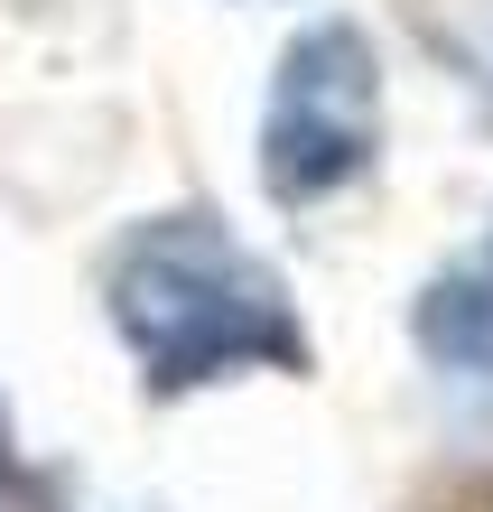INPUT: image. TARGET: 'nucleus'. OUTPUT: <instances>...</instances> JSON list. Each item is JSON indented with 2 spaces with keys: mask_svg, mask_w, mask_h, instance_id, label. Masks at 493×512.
I'll list each match as a JSON object with an SVG mask.
<instances>
[{
  "mask_svg": "<svg viewBox=\"0 0 493 512\" xmlns=\"http://www.w3.org/2000/svg\"><path fill=\"white\" fill-rule=\"evenodd\" d=\"M112 326L149 391H196L233 373H307L280 270L242 252L214 215H159L112 261Z\"/></svg>",
  "mask_w": 493,
  "mask_h": 512,
  "instance_id": "nucleus-1",
  "label": "nucleus"
},
{
  "mask_svg": "<svg viewBox=\"0 0 493 512\" xmlns=\"http://www.w3.org/2000/svg\"><path fill=\"white\" fill-rule=\"evenodd\" d=\"M382 149V56L354 19H307L270 66L261 187L280 205H326Z\"/></svg>",
  "mask_w": 493,
  "mask_h": 512,
  "instance_id": "nucleus-2",
  "label": "nucleus"
},
{
  "mask_svg": "<svg viewBox=\"0 0 493 512\" xmlns=\"http://www.w3.org/2000/svg\"><path fill=\"white\" fill-rule=\"evenodd\" d=\"M410 326H419V345L438 354L447 373H493V261L447 270V280L419 298Z\"/></svg>",
  "mask_w": 493,
  "mask_h": 512,
  "instance_id": "nucleus-3",
  "label": "nucleus"
},
{
  "mask_svg": "<svg viewBox=\"0 0 493 512\" xmlns=\"http://www.w3.org/2000/svg\"><path fill=\"white\" fill-rule=\"evenodd\" d=\"M484 261H493V243H484Z\"/></svg>",
  "mask_w": 493,
  "mask_h": 512,
  "instance_id": "nucleus-4",
  "label": "nucleus"
}]
</instances>
